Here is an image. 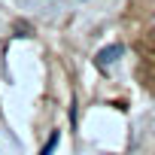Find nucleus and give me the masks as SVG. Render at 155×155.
I'll return each instance as SVG.
<instances>
[{
    "mask_svg": "<svg viewBox=\"0 0 155 155\" xmlns=\"http://www.w3.org/2000/svg\"><path fill=\"white\" fill-rule=\"evenodd\" d=\"M116 55H119V46H110V49H104V52L97 55V64H101V67H107V64H110Z\"/></svg>",
    "mask_w": 155,
    "mask_h": 155,
    "instance_id": "1",
    "label": "nucleus"
}]
</instances>
